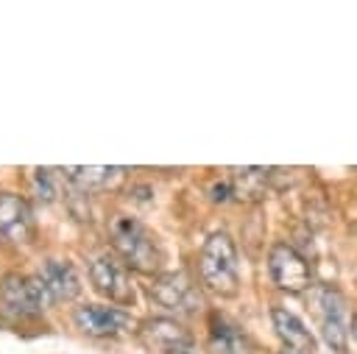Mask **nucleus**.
Segmentation results:
<instances>
[{"label":"nucleus","instance_id":"9d476101","mask_svg":"<svg viewBox=\"0 0 357 354\" xmlns=\"http://www.w3.org/2000/svg\"><path fill=\"white\" fill-rule=\"evenodd\" d=\"M75 326L92 337H106L117 334L126 326H131V315L120 307H100V304H86L75 309Z\"/></svg>","mask_w":357,"mask_h":354},{"label":"nucleus","instance_id":"f03ea898","mask_svg":"<svg viewBox=\"0 0 357 354\" xmlns=\"http://www.w3.org/2000/svg\"><path fill=\"white\" fill-rule=\"evenodd\" d=\"M198 273L206 290L218 295H234L240 284V270H237V248L226 231H215L198 256Z\"/></svg>","mask_w":357,"mask_h":354},{"label":"nucleus","instance_id":"39448f33","mask_svg":"<svg viewBox=\"0 0 357 354\" xmlns=\"http://www.w3.org/2000/svg\"><path fill=\"white\" fill-rule=\"evenodd\" d=\"M268 268H271V279L279 290L304 293L307 287H312V270H310L307 259L287 243H276L271 248Z\"/></svg>","mask_w":357,"mask_h":354},{"label":"nucleus","instance_id":"dca6fc26","mask_svg":"<svg viewBox=\"0 0 357 354\" xmlns=\"http://www.w3.org/2000/svg\"><path fill=\"white\" fill-rule=\"evenodd\" d=\"M33 190H36V198L42 203H50L56 198V176H53V170H47V167L33 170Z\"/></svg>","mask_w":357,"mask_h":354},{"label":"nucleus","instance_id":"1a4fd4ad","mask_svg":"<svg viewBox=\"0 0 357 354\" xmlns=\"http://www.w3.org/2000/svg\"><path fill=\"white\" fill-rule=\"evenodd\" d=\"M36 279L42 282L50 304L73 301L81 293V282H78L75 268L70 262H61V259H45L36 270Z\"/></svg>","mask_w":357,"mask_h":354},{"label":"nucleus","instance_id":"2eb2a0df","mask_svg":"<svg viewBox=\"0 0 357 354\" xmlns=\"http://www.w3.org/2000/svg\"><path fill=\"white\" fill-rule=\"evenodd\" d=\"M231 198L237 201H259L268 187V170L265 167H234L229 170Z\"/></svg>","mask_w":357,"mask_h":354},{"label":"nucleus","instance_id":"f257e3e1","mask_svg":"<svg viewBox=\"0 0 357 354\" xmlns=\"http://www.w3.org/2000/svg\"><path fill=\"white\" fill-rule=\"evenodd\" d=\"M109 237L114 251L123 256V262L139 273L159 270L162 251L156 245V237L131 215H112L109 217Z\"/></svg>","mask_w":357,"mask_h":354},{"label":"nucleus","instance_id":"9b49d317","mask_svg":"<svg viewBox=\"0 0 357 354\" xmlns=\"http://www.w3.org/2000/svg\"><path fill=\"white\" fill-rule=\"evenodd\" d=\"M33 220L28 203L14 192H0V240L3 243H25L31 237Z\"/></svg>","mask_w":357,"mask_h":354},{"label":"nucleus","instance_id":"423d86ee","mask_svg":"<svg viewBox=\"0 0 357 354\" xmlns=\"http://www.w3.org/2000/svg\"><path fill=\"white\" fill-rule=\"evenodd\" d=\"M151 298L162 309L176 312V315H190V312H195L201 307V293H198V287L192 284V279L184 270L156 276L153 284H151Z\"/></svg>","mask_w":357,"mask_h":354},{"label":"nucleus","instance_id":"4468645a","mask_svg":"<svg viewBox=\"0 0 357 354\" xmlns=\"http://www.w3.org/2000/svg\"><path fill=\"white\" fill-rule=\"evenodd\" d=\"M70 184L78 187V192H100V190H114L126 167H109V164H86V167H64Z\"/></svg>","mask_w":357,"mask_h":354},{"label":"nucleus","instance_id":"f3484780","mask_svg":"<svg viewBox=\"0 0 357 354\" xmlns=\"http://www.w3.org/2000/svg\"><path fill=\"white\" fill-rule=\"evenodd\" d=\"M351 332H354V337H357V318H354V323H351Z\"/></svg>","mask_w":357,"mask_h":354},{"label":"nucleus","instance_id":"20e7f679","mask_svg":"<svg viewBox=\"0 0 357 354\" xmlns=\"http://www.w3.org/2000/svg\"><path fill=\"white\" fill-rule=\"evenodd\" d=\"M50 304L42 282L36 276H20L8 273L0 282V307L11 318H31L39 315Z\"/></svg>","mask_w":357,"mask_h":354},{"label":"nucleus","instance_id":"7ed1b4c3","mask_svg":"<svg viewBox=\"0 0 357 354\" xmlns=\"http://www.w3.org/2000/svg\"><path fill=\"white\" fill-rule=\"evenodd\" d=\"M310 304H312V315L321 329V337L335 351H346L349 334H351V321H349V304H346L343 293L332 284H315V287H310Z\"/></svg>","mask_w":357,"mask_h":354},{"label":"nucleus","instance_id":"6e6552de","mask_svg":"<svg viewBox=\"0 0 357 354\" xmlns=\"http://www.w3.org/2000/svg\"><path fill=\"white\" fill-rule=\"evenodd\" d=\"M142 334L159 354H201L198 343L190 337L187 329H181L170 318H151L142 326Z\"/></svg>","mask_w":357,"mask_h":354},{"label":"nucleus","instance_id":"f8f14e48","mask_svg":"<svg viewBox=\"0 0 357 354\" xmlns=\"http://www.w3.org/2000/svg\"><path fill=\"white\" fill-rule=\"evenodd\" d=\"M271 318H273V329L279 334V340L287 346L290 354H315V337L312 332L287 309L282 307H273L271 309Z\"/></svg>","mask_w":357,"mask_h":354},{"label":"nucleus","instance_id":"0eeeda50","mask_svg":"<svg viewBox=\"0 0 357 354\" xmlns=\"http://www.w3.org/2000/svg\"><path fill=\"white\" fill-rule=\"evenodd\" d=\"M89 279L95 284V290L100 295H106L109 301L114 304H123V307H131L137 293H134V284L126 273V268L114 259V256H98L89 268Z\"/></svg>","mask_w":357,"mask_h":354},{"label":"nucleus","instance_id":"ddd939ff","mask_svg":"<svg viewBox=\"0 0 357 354\" xmlns=\"http://www.w3.org/2000/svg\"><path fill=\"white\" fill-rule=\"evenodd\" d=\"M209 346L215 354H254L245 332L220 312L209 315Z\"/></svg>","mask_w":357,"mask_h":354}]
</instances>
